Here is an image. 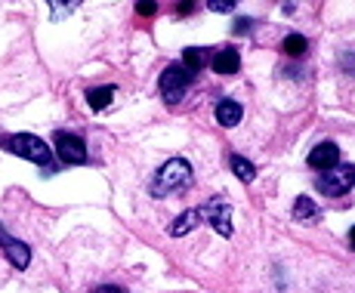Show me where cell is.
<instances>
[{
	"label": "cell",
	"instance_id": "8fae6325",
	"mask_svg": "<svg viewBox=\"0 0 355 293\" xmlns=\"http://www.w3.org/2000/svg\"><path fill=\"white\" fill-rule=\"evenodd\" d=\"M241 105H238L235 99H223L220 105H216V121H220L223 127H235V124H241Z\"/></svg>",
	"mask_w": 355,
	"mask_h": 293
},
{
	"label": "cell",
	"instance_id": "44dd1931",
	"mask_svg": "<svg viewBox=\"0 0 355 293\" xmlns=\"http://www.w3.org/2000/svg\"><path fill=\"white\" fill-rule=\"evenodd\" d=\"M93 293H124V290L114 287V284H105V287H99V290H93Z\"/></svg>",
	"mask_w": 355,
	"mask_h": 293
},
{
	"label": "cell",
	"instance_id": "ac0fdd59",
	"mask_svg": "<svg viewBox=\"0 0 355 293\" xmlns=\"http://www.w3.org/2000/svg\"><path fill=\"white\" fill-rule=\"evenodd\" d=\"M136 12H139V16H155V12H158V6H155V3H136Z\"/></svg>",
	"mask_w": 355,
	"mask_h": 293
},
{
	"label": "cell",
	"instance_id": "8992f818",
	"mask_svg": "<svg viewBox=\"0 0 355 293\" xmlns=\"http://www.w3.org/2000/svg\"><path fill=\"white\" fill-rule=\"evenodd\" d=\"M340 163V148L334 145V142H322V145H315L309 152V167H315V170H331V167H337Z\"/></svg>",
	"mask_w": 355,
	"mask_h": 293
},
{
	"label": "cell",
	"instance_id": "ba28073f",
	"mask_svg": "<svg viewBox=\"0 0 355 293\" xmlns=\"http://www.w3.org/2000/svg\"><path fill=\"white\" fill-rule=\"evenodd\" d=\"M204 213H210V226L220 231L223 238H232V207L229 204H207Z\"/></svg>",
	"mask_w": 355,
	"mask_h": 293
},
{
	"label": "cell",
	"instance_id": "2e32d148",
	"mask_svg": "<svg viewBox=\"0 0 355 293\" xmlns=\"http://www.w3.org/2000/svg\"><path fill=\"white\" fill-rule=\"evenodd\" d=\"M204 56H207V53L198 50V46H189V50H182V62H186V68H189L192 74L204 65Z\"/></svg>",
	"mask_w": 355,
	"mask_h": 293
},
{
	"label": "cell",
	"instance_id": "e0dca14e",
	"mask_svg": "<svg viewBox=\"0 0 355 293\" xmlns=\"http://www.w3.org/2000/svg\"><path fill=\"white\" fill-rule=\"evenodd\" d=\"M210 10H214V12H229V10H235V3H232V0H214V3H210Z\"/></svg>",
	"mask_w": 355,
	"mask_h": 293
},
{
	"label": "cell",
	"instance_id": "4fadbf2b",
	"mask_svg": "<svg viewBox=\"0 0 355 293\" xmlns=\"http://www.w3.org/2000/svg\"><path fill=\"white\" fill-rule=\"evenodd\" d=\"M114 87H96V90H90L87 93V102H90V108L93 112H102V108H108L112 105V99H114Z\"/></svg>",
	"mask_w": 355,
	"mask_h": 293
},
{
	"label": "cell",
	"instance_id": "5b68a950",
	"mask_svg": "<svg viewBox=\"0 0 355 293\" xmlns=\"http://www.w3.org/2000/svg\"><path fill=\"white\" fill-rule=\"evenodd\" d=\"M53 145H56V154L62 163H87V145L80 136L59 130L53 136Z\"/></svg>",
	"mask_w": 355,
	"mask_h": 293
},
{
	"label": "cell",
	"instance_id": "7c38bea8",
	"mask_svg": "<svg viewBox=\"0 0 355 293\" xmlns=\"http://www.w3.org/2000/svg\"><path fill=\"white\" fill-rule=\"evenodd\" d=\"M293 216H297L300 222H312V220H318V216H322V210H318V204L312 201V197L300 195L297 201H293Z\"/></svg>",
	"mask_w": 355,
	"mask_h": 293
},
{
	"label": "cell",
	"instance_id": "30bf717a",
	"mask_svg": "<svg viewBox=\"0 0 355 293\" xmlns=\"http://www.w3.org/2000/svg\"><path fill=\"white\" fill-rule=\"evenodd\" d=\"M201 216H204V207H195V210H186V213L180 216V220L170 226V235L173 238H182V235H189L192 229H198V222H201Z\"/></svg>",
	"mask_w": 355,
	"mask_h": 293
},
{
	"label": "cell",
	"instance_id": "7a4b0ae2",
	"mask_svg": "<svg viewBox=\"0 0 355 293\" xmlns=\"http://www.w3.org/2000/svg\"><path fill=\"white\" fill-rule=\"evenodd\" d=\"M186 186H192V167H189V161L186 158H170L158 173H155L152 195L164 197L167 192H176V188H186Z\"/></svg>",
	"mask_w": 355,
	"mask_h": 293
},
{
	"label": "cell",
	"instance_id": "ffe728a7",
	"mask_svg": "<svg viewBox=\"0 0 355 293\" xmlns=\"http://www.w3.org/2000/svg\"><path fill=\"white\" fill-rule=\"evenodd\" d=\"M244 31H250V22H248V19H238V22H235V34H244Z\"/></svg>",
	"mask_w": 355,
	"mask_h": 293
},
{
	"label": "cell",
	"instance_id": "9a60e30c",
	"mask_svg": "<svg viewBox=\"0 0 355 293\" xmlns=\"http://www.w3.org/2000/svg\"><path fill=\"white\" fill-rule=\"evenodd\" d=\"M282 46H284V53H288V56H303V53L309 50V40H306L303 34H288Z\"/></svg>",
	"mask_w": 355,
	"mask_h": 293
},
{
	"label": "cell",
	"instance_id": "52a82bcc",
	"mask_svg": "<svg viewBox=\"0 0 355 293\" xmlns=\"http://www.w3.org/2000/svg\"><path fill=\"white\" fill-rule=\"evenodd\" d=\"M0 247H3L6 260H10L12 265H19V269H25V265L31 263V250L25 247L22 241H16V238L3 235V229H0Z\"/></svg>",
	"mask_w": 355,
	"mask_h": 293
},
{
	"label": "cell",
	"instance_id": "5bb4252c",
	"mask_svg": "<svg viewBox=\"0 0 355 293\" xmlns=\"http://www.w3.org/2000/svg\"><path fill=\"white\" fill-rule=\"evenodd\" d=\"M232 170H235V176L241 182H254L257 179V170H254V163H250L248 158H241V154H232Z\"/></svg>",
	"mask_w": 355,
	"mask_h": 293
},
{
	"label": "cell",
	"instance_id": "7402d4cb",
	"mask_svg": "<svg viewBox=\"0 0 355 293\" xmlns=\"http://www.w3.org/2000/svg\"><path fill=\"white\" fill-rule=\"evenodd\" d=\"M349 247H352V250H355V226H352V229H349Z\"/></svg>",
	"mask_w": 355,
	"mask_h": 293
},
{
	"label": "cell",
	"instance_id": "3957f363",
	"mask_svg": "<svg viewBox=\"0 0 355 293\" xmlns=\"http://www.w3.org/2000/svg\"><path fill=\"white\" fill-rule=\"evenodd\" d=\"M192 78H195V74L189 71L186 65H180V62L167 65V68L161 71V93H164V99H167L170 105H176V102L186 96V90H189V84H192Z\"/></svg>",
	"mask_w": 355,
	"mask_h": 293
},
{
	"label": "cell",
	"instance_id": "d6986e66",
	"mask_svg": "<svg viewBox=\"0 0 355 293\" xmlns=\"http://www.w3.org/2000/svg\"><path fill=\"white\" fill-rule=\"evenodd\" d=\"M53 6V12H56V16H62V12H68V10H74V6H78V3H50Z\"/></svg>",
	"mask_w": 355,
	"mask_h": 293
},
{
	"label": "cell",
	"instance_id": "9c48e42d",
	"mask_svg": "<svg viewBox=\"0 0 355 293\" xmlns=\"http://www.w3.org/2000/svg\"><path fill=\"white\" fill-rule=\"evenodd\" d=\"M210 68L220 71V74H235L238 68H241V56H238L235 46H226V50H220V53L210 56Z\"/></svg>",
	"mask_w": 355,
	"mask_h": 293
},
{
	"label": "cell",
	"instance_id": "277c9868",
	"mask_svg": "<svg viewBox=\"0 0 355 293\" xmlns=\"http://www.w3.org/2000/svg\"><path fill=\"white\" fill-rule=\"evenodd\" d=\"M315 186H318V192H324L327 197L346 195L355 186V163H343V167H331V170H324V173H318Z\"/></svg>",
	"mask_w": 355,
	"mask_h": 293
},
{
	"label": "cell",
	"instance_id": "6da1fadb",
	"mask_svg": "<svg viewBox=\"0 0 355 293\" xmlns=\"http://www.w3.org/2000/svg\"><path fill=\"white\" fill-rule=\"evenodd\" d=\"M0 148H6V152L19 154V158H25V161L40 163V167H46V170H53V152H50V145H46L44 139H37L34 133L0 136Z\"/></svg>",
	"mask_w": 355,
	"mask_h": 293
}]
</instances>
